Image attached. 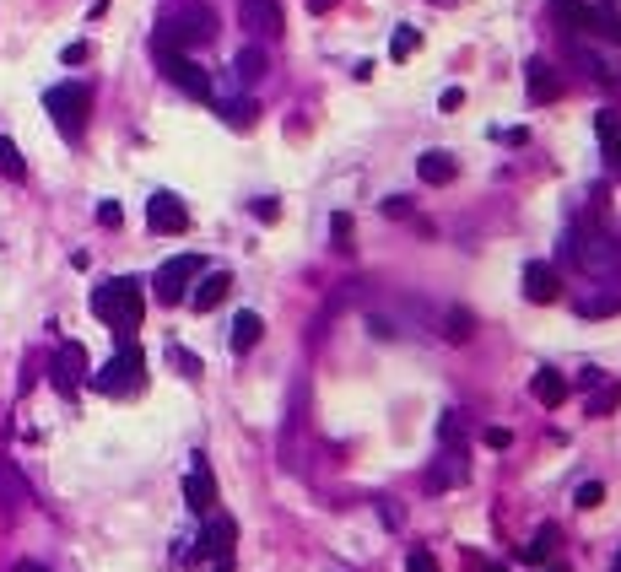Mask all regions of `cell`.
I'll use <instances>...</instances> for the list:
<instances>
[{
  "label": "cell",
  "mask_w": 621,
  "mask_h": 572,
  "mask_svg": "<svg viewBox=\"0 0 621 572\" xmlns=\"http://www.w3.org/2000/svg\"><path fill=\"white\" fill-rule=\"evenodd\" d=\"M562 259L578 265L584 275H605V281H621V243L605 233V222H589L578 233L562 238Z\"/></svg>",
  "instance_id": "1"
},
{
  "label": "cell",
  "mask_w": 621,
  "mask_h": 572,
  "mask_svg": "<svg viewBox=\"0 0 621 572\" xmlns=\"http://www.w3.org/2000/svg\"><path fill=\"white\" fill-rule=\"evenodd\" d=\"M92 314H98L108 330H119V340H130V335H135V324H141V314H147L141 281H135V275H119V281L92 286Z\"/></svg>",
  "instance_id": "2"
},
{
  "label": "cell",
  "mask_w": 621,
  "mask_h": 572,
  "mask_svg": "<svg viewBox=\"0 0 621 572\" xmlns=\"http://www.w3.org/2000/svg\"><path fill=\"white\" fill-rule=\"evenodd\" d=\"M141 384H147V356L135 340H119V351L92 373V389H103V394H135Z\"/></svg>",
  "instance_id": "3"
},
{
  "label": "cell",
  "mask_w": 621,
  "mask_h": 572,
  "mask_svg": "<svg viewBox=\"0 0 621 572\" xmlns=\"http://www.w3.org/2000/svg\"><path fill=\"white\" fill-rule=\"evenodd\" d=\"M44 108H49V119H54V130H60L65 140H76V135L87 130L92 92H87L82 82H60V87H49V92H44Z\"/></svg>",
  "instance_id": "4"
},
{
  "label": "cell",
  "mask_w": 621,
  "mask_h": 572,
  "mask_svg": "<svg viewBox=\"0 0 621 572\" xmlns=\"http://www.w3.org/2000/svg\"><path fill=\"white\" fill-rule=\"evenodd\" d=\"M217 38V17L205 12V6H189V12H179V17H168L163 22V33H157V44H168V49H205Z\"/></svg>",
  "instance_id": "5"
},
{
  "label": "cell",
  "mask_w": 621,
  "mask_h": 572,
  "mask_svg": "<svg viewBox=\"0 0 621 572\" xmlns=\"http://www.w3.org/2000/svg\"><path fill=\"white\" fill-rule=\"evenodd\" d=\"M157 65H163V76L179 87V92H189V98H211V76L184 54V49H168V44H157Z\"/></svg>",
  "instance_id": "6"
},
{
  "label": "cell",
  "mask_w": 621,
  "mask_h": 572,
  "mask_svg": "<svg viewBox=\"0 0 621 572\" xmlns=\"http://www.w3.org/2000/svg\"><path fill=\"white\" fill-rule=\"evenodd\" d=\"M200 275V254H173L163 270H157V303H184V292Z\"/></svg>",
  "instance_id": "7"
},
{
  "label": "cell",
  "mask_w": 621,
  "mask_h": 572,
  "mask_svg": "<svg viewBox=\"0 0 621 572\" xmlns=\"http://www.w3.org/2000/svg\"><path fill=\"white\" fill-rule=\"evenodd\" d=\"M238 22L254 38H275L282 33V0H238Z\"/></svg>",
  "instance_id": "8"
},
{
  "label": "cell",
  "mask_w": 621,
  "mask_h": 572,
  "mask_svg": "<svg viewBox=\"0 0 621 572\" xmlns=\"http://www.w3.org/2000/svg\"><path fill=\"white\" fill-rule=\"evenodd\" d=\"M147 222H152V233H184V227H189V211H184L179 195L157 189V195L147 200Z\"/></svg>",
  "instance_id": "9"
},
{
  "label": "cell",
  "mask_w": 621,
  "mask_h": 572,
  "mask_svg": "<svg viewBox=\"0 0 621 572\" xmlns=\"http://www.w3.org/2000/svg\"><path fill=\"white\" fill-rule=\"evenodd\" d=\"M184 503L195 513H211L217 508V475H211V465H205V459H195L189 475H184Z\"/></svg>",
  "instance_id": "10"
},
{
  "label": "cell",
  "mask_w": 621,
  "mask_h": 572,
  "mask_svg": "<svg viewBox=\"0 0 621 572\" xmlns=\"http://www.w3.org/2000/svg\"><path fill=\"white\" fill-rule=\"evenodd\" d=\"M524 298H529V303H557V298H562V275H557V265L529 259V265H524Z\"/></svg>",
  "instance_id": "11"
},
{
  "label": "cell",
  "mask_w": 621,
  "mask_h": 572,
  "mask_svg": "<svg viewBox=\"0 0 621 572\" xmlns=\"http://www.w3.org/2000/svg\"><path fill=\"white\" fill-rule=\"evenodd\" d=\"M233 540H238V524L233 519H222V513H211V524H205V535H200V551L189 556V561H205V556H233Z\"/></svg>",
  "instance_id": "12"
},
{
  "label": "cell",
  "mask_w": 621,
  "mask_h": 572,
  "mask_svg": "<svg viewBox=\"0 0 621 572\" xmlns=\"http://www.w3.org/2000/svg\"><path fill=\"white\" fill-rule=\"evenodd\" d=\"M233 292V275L227 270H205V275H195V292H189V303L200 308V314H211V308H222V298Z\"/></svg>",
  "instance_id": "13"
},
{
  "label": "cell",
  "mask_w": 621,
  "mask_h": 572,
  "mask_svg": "<svg viewBox=\"0 0 621 572\" xmlns=\"http://www.w3.org/2000/svg\"><path fill=\"white\" fill-rule=\"evenodd\" d=\"M82 373H87V351H82L76 340L60 346V356H54V389H60V394H76Z\"/></svg>",
  "instance_id": "14"
},
{
  "label": "cell",
  "mask_w": 621,
  "mask_h": 572,
  "mask_svg": "<svg viewBox=\"0 0 621 572\" xmlns=\"http://www.w3.org/2000/svg\"><path fill=\"white\" fill-rule=\"evenodd\" d=\"M265 70H270V60H265L259 44H243V49L233 54V82H238V87H259Z\"/></svg>",
  "instance_id": "15"
},
{
  "label": "cell",
  "mask_w": 621,
  "mask_h": 572,
  "mask_svg": "<svg viewBox=\"0 0 621 572\" xmlns=\"http://www.w3.org/2000/svg\"><path fill=\"white\" fill-rule=\"evenodd\" d=\"M524 87H529V103H551V98L562 92V82L551 76L545 60H529V65H524Z\"/></svg>",
  "instance_id": "16"
},
{
  "label": "cell",
  "mask_w": 621,
  "mask_h": 572,
  "mask_svg": "<svg viewBox=\"0 0 621 572\" xmlns=\"http://www.w3.org/2000/svg\"><path fill=\"white\" fill-rule=\"evenodd\" d=\"M417 173H422V184H438V189H443V184L459 179V163H454L449 152H422V157H417Z\"/></svg>",
  "instance_id": "17"
},
{
  "label": "cell",
  "mask_w": 621,
  "mask_h": 572,
  "mask_svg": "<svg viewBox=\"0 0 621 572\" xmlns=\"http://www.w3.org/2000/svg\"><path fill=\"white\" fill-rule=\"evenodd\" d=\"M459 481H465V459L443 449V454H438V465L427 470V491H449V486H459Z\"/></svg>",
  "instance_id": "18"
},
{
  "label": "cell",
  "mask_w": 621,
  "mask_h": 572,
  "mask_svg": "<svg viewBox=\"0 0 621 572\" xmlns=\"http://www.w3.org/2000/svg\"><path fill=\"white\" fill-rule=\"evenodd\" d=\"M259 335H265V319L243 308V314L233 319V335H227V340H233V351L243 356V351H254V346H259Z\"/></svg>",
  "instance_id": "19"
},
{
  "label": "cell",
  "mask_w": 621,
  "mask_h": 572,
  "mask_svg": "<svg viewBox=\"0 0 621 572\" xmlns=\"http://www.w3.org/2000/svg\"><path fill=\"white\" fill-rule=\"evenodd\" d=\"M529 394H535L540 405H562V400H568V378H562V373H551V368H540V373H535V384H529Z\"/></svg>",
  "instance_id": "20"
},
{
  "label": "cell",
  "mask_w": 621,
  "mask_h": 572,
  "mask_svg": "<svg viewBox=\"0 0 621 572\" xmlns=\"http://www.w3.org/2000/svg\"><path fill=\"white\" fill-rule=\"evenodd\" d=\"M22 497H28V486H22L17 465H12V459H0V508H17Z\"/></svg>",
  "instance_id": "21"
},
{
  "label": "cell",
  "mask_w": 621,
  "mask_h": 572,
  "mask_svg": "<svg viewBox=\"0 0 621 572\" xmlns=\"http://www.w3.org/2000/svg\"><path fill=\"white\" fill-rule=\"evenodd\" d=\"M610 314H621V286H616V292H594V298L578 303V319H610Z\"/></svg>",
  "instance_id": "22"
},
{
  "label": "cell",
  "mask_w": 621,
  "mask_h": 572,
  "mask_svg": "<svg viewBox=\"0 0 621 572\" xmlns=\"http://www.w3.org/2000/svg\"><path fill=\"white\" fill-rule=\"evenodd\" d=\"M621 405V384H594V394H589V416H610Z\"/></svg>",
  "instance_id": "23"
},
{
  "label": "cell",
  "mask_w": 621,
  "mask_h": 572,
  "mask_svg": "<svg viewBox=\"0 0 621 572\" xmlns=\"http://www.w3.org/2000/svg\"><path fill=\"white\" fill-rule=\"evenodd\" d=\"M600 140H605V157L621 168V124H616L610 114H600Z\"/></svg>",
  "instance_id": "24"
},
{
  "label": "cell",
  "mask_w": 621,
  "mask_h": 572,
  "mask_svg": "<svg viewBox=\"0 0 621 572\" xmlns=\"http://www.w3.org/2000/svg\"><path fill=\"white\" fill-rule=\"evenodd\" d=\"M417 28H394V38H389V60H410V54H417Z\"/></svg>",
  "instance_id": "25"
},
{
  "label": "cell",
  "mask_w": 621,
  "mask_h": 572,
  "mask_svg": "<svg viewBox=\"0 0 621 572\" xmlns=\"http://www.w3.org/2000/svg\"><path fill=\"white\" fill-rule=\"evenodd\" d=\"M551 551H557V529H551V524H545V529H535V540L524 545V556H529V561H545Z\"/></svg>",
  "instance_id": "26"
},
{
  "label": "cell",
  "mask_w": 621,
  "mask_h": 572,
  "mask_svg": "<svg viewBox=\"0 0 621 572\" xmlns=\"http://www.w3.org/2000/svg\"><path fill=\"white\" fill-rule=\"evenodd\" d=\"M0 173H6V179H22V173H28V163H22V152L12 147V140H6V135H0Z\"/></svg>",
  "instance_id": "27"
},
{
  "label": "cell",
  "mask_w": 621,
  "mask_h": 572,
  "mask_svg": "<svg viewBox=\"0 0 621 572\" xmlns=\"http://www.w3.org/2000/svg\"><path fill=\"white\" fill-rule=\"evenodd\" d=\"M254 114H259V108H254L249 98H243V103H222V119H227L233 130H249V124H254Z\"/></svg>",
  "instance_id": "28"
},
{
  "label": "cell",
  "mask_w": 621,
  "mask_h": 572,
  "mask_svg": "<svg viewBox=\"0 0 621 572\" xmlns=\"http://www.w3.org/2000/svg\"><path fill=\"white\" fill-rule=\"evenodd\" d=\"M573 503H578V508H600V503H605V486H600V481H584V486L573 491Z\"/></svg>",
  "instance_id": "29"
},
{
  "label": "cell",
  "mask_w": 621,
  "mask_h": 572,
  "mask_svg": "<svg viewBox=\"0 0 621 572\" xmlns=\"http://www.w3.org/2000/svg\"><path fill=\"white\" fill-rule=\"evenodd\" d=\"M330 227H335V249H340V254H352V217H346V211H335V222H330Z\"/></svg>",
  "instance_id": "30"
},
{
  "label": "cell",
  "mask_w": 621,
  "mask_h": 572,
  "mask_svg": "<svg viewBox=\"0 0 621 572\" xmlns=\"http://www.w3.org/2000/svg\"><path fill=\"white\" fill-rule=\"evenodd\" d=\"M405 567H410V572H443V567H438V556H433L427 545H417V551H410V556H405Z\"/></svg>",
  "instance_id": "31"
},
{
  "label": "cell",
  "mask_w": 621,
  "mask_h": 572,
  "mask_svg": "<svg viewBox=\"0 0 621 572\" xmlns=\"http://www.w3.org/2000/svg\"><path fill=\"white\" fill-rule=\"evenodd\" d=\"M249 211H254V222H275V217H282V205H275V200H254Z\"/></svg>",
  "instance_id": "32"
},
{
  "label": "cell",
  "mask_w": 621,
  "mask_h": 572,
  "mask_svg": "<svg viewBox=\"0 0 621 572\" xmlns=\"http://www.w3.org/2000/svg\"><path fill=\"white\" fill-rule=\"evenodd\" d=\"M98 222H103V227H119V222H124V211H119L114 200H103V205H98Z\"/></svg>",
  "instance_id": "33"
},
{
  "label": "cell",
  "mask_w": 621,
  "mask_h": 572,
  "mask_svg": "<svg viewBox=\"0 0 621 572\" xmlns=\"http://www.w3.org/2000/svg\"><path fill=\"white\" fill-rule=\"evenodd\" d=\"M508 443H514L508 426H487V449H508Z\"/></svg>",
  "instance_id": "34"
},
{
  "label": "cell",
  "mask_w": 621,
  "mask_h": 572,
  "mask_svg": "<svg viewBox=\"0 0 621 572\" xmlns=\"http://www.w3.org/2000/svg\"><path fill=\"white\" fill-rule=\"evenodd\" d=\"M459 103H465V92H459V87H443V98H438V108H443V114H454Z\"/></svg>",
  "instance_id": "35"
},
{
  "label": "cell",
  "mask_w": 621,
  "mask_h": 572,
  "mask_svg": "<svg viewBox=\"0 0 621 572\" xmlns=\"http://www.w3.org/2000/svg\"><path fill=\"white\" fill-rule=\"evenodd\" d=\"M449 335L465 340V335H470V314H449Z\"/></svg>",
  "instance_id": "36"
},
{
  "label": "cell",
  "mask_w": 621,
  "mask_h": 572,
  "mask_svg": "<svg viewBox=\"0 0 621 572\" xmlns=\"http://www.w3.org/2000/svg\"><path fill=\"white\" fill-rule=\"evenodd\" d=\"M330 6H335V0H308V12H319V17H324Z\"/></svg>",
  "instance_id": "37"
},
{
  "label": "cell",
  "mask_w": 621,
  "mask_h": 572,
  "mask_svg": "<svg viewBox=\"0 0 621 572\" xmlns=\"http://www.w3.org/2000/svg\"><path fill=\"white\" fill-rule=\"evenodd\" d=\"M17 572H49V567H38V561H17Z\"/></svg>",
  "instance_id": "38"
},
{
  "label": "cell",
  "mask_w": 621,
  "mask_h": 572,
  "mask_svg": "<svg viewBox=\"0 0 621 572\" xmlns=\"http://www.w3.org/2000/svg\"><path fill=\"white\" fill-rule=\"evenodd\" d=\"M211 572H233V556H217V567Z\"/></svg>",
  "instance_id": "39"
},
{
  "label": "cell",
  "mask_w": 621,
  "mask_h": 572,
  "mask_svg": "<svg viewBox=\"0 0 621 572\" xmlns=\"http://www.w3.org/2000/svg\"><path fill=\"white\" fill-rule=\"evenodd\" d=\"M475 572H508V567H492V561H475Z\"/></svg>",
  "instance_id": "40"
},
{
  "label": "cell",
  "mask_w": 621,
  "mask_h": 572,
  "mask_svg": "<svg viewBox=\"0 0 621 572\" xmlns=\"http://www.w3.org/2000/svg\"><path fill=\"white\" fill-rule=\"evenodd\" d=\"M610 572H621V556H616V567H610Z\"/></svg>",
  "instance_id": "41"
},
{
  "label": "cell",
  "mask_w": 621,
  "mask_h": 572,
  "mask_svg": "<svg viewBox=\"0 0 621 572\" xmlns=\"http://www.w3.org/2000/svg\"><path fill=\"white\" fill-rule=\"evenodd\" d=\"M438 6H443V0H438Z\"/></svg>",
  "instance_id": "42"
}]
</instances>
